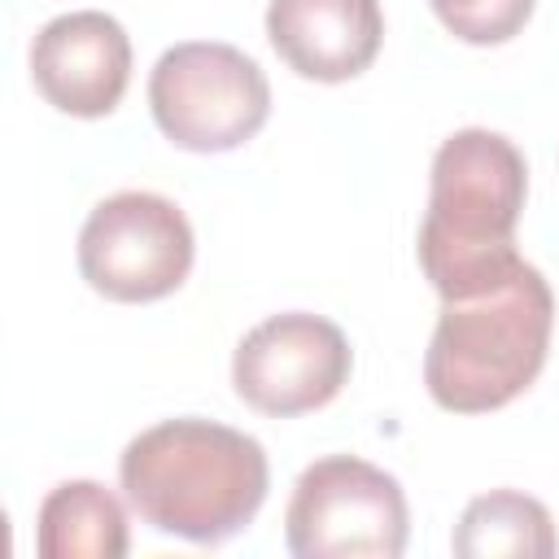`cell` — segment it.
Listing matches in <instances>:
<instances>
[{
  "label": "cell",
  "mask_w": 559,
  "mask_h": 559,
  "mask_svg": "<svg viewBox=\"0 0 559 559\" xmlns=\"http://www.w3.org/2000/svg\"><path fill=\"white\" fill-rule=\"evenodd\" d=\"M550 328L555 293L524 258L485 293L445 301L424 354L432 402L454 415H485L515 402L546 367Z\"/></svg>",
  "instance_id": "obj_3"
},
{
  "label": "cell",
  "mask_w": 559,
  "mask_h": 559,
  "mask_svg": "<svg viewBox=\"0 0 559 559\" xmlns=\"http://www.w3.org/2000/svg\"><path fill=\"white\" fill-rule=\"evenodd\" d=\"M31 79L52 109L105 118L131 83V39L122 22L100 9L61 13L31 44Z\"/></svg>",
  "instance_id": "obj_8"
},
{
  "label": "cell",
  "mask_w": 559,
  "mask_h": 559,
  "mask_svg": "<svg viewBox=\"0 0 559 559\" xmlns=\"http://www.w3.org/2000/svg\"><path fill=\"white\" fill-rule=\"evenodd\" d=\"M118 480L135 515L170 537L218 546L266 502V450L214 419H166L127 441Z\"/></svg>",
  "instance_id": "obj_1"
},
{
  "label": "cell",
  "mask_w": 559,
  "mask_h": 559,
  "mask_svg": "<svg viewBox=\"0 0 559 559\" xmlns=\"http://www.w3.org/2000/svg\"><path fill=\"white\" fill-rule=\"evenodd\" d=\"M349 367V341L332 319L288 310L240 336L231 354V384L253 411L293 419L328 406L345 389Z\"/></svg>",
  "instance_id": "obj_7"
},
{
  "label": "cell",
  "mask_w": 559,
  "mask_h": 559,
  "mask_svg": "<svg viewBox=\"0 0 559 559\" xmlns=\"http://www.w3.org/2000/svg\"><path fill=\"white\" fill-rule=\"evenodd\" d=\"M148 105L170 144L188 153H227L262 131L271 83L249 52L218 39H188L157 57Z\"/></svg>",
  "instance_id": "obj_4"
},
{
  "label": "cell",
  "mask_w": 559,
  "mask_h": 559,
  "mask_svg": "<svg viewBox=\"0 0 559 559\" xmlns=\"http://www.w3.org/2000/svg\"><path fill=\"white\" fill-rule=\"evenodd\" d=\"M528 192L524 153L485 127L441 140L419 223V266L441 301L485 293L520 266L515 223Z\"/></svg>",
  "instance_id": "obj_2"
},
{
  "label": "cell",
  "mask_w": 559,
  "mask_h": 559,
  "mask_svg": "<svg viewBox=\"0 0 559 559\" xmlns=\"http://www.w3.org/2000/svg\"><path fill=\"white\" fill-rule=\"evenodd\" d=\"M266 39L301 79L345 83L376 61L384 13L376 0H271Z\"/></svg>",
  "instance_id": "obj_9"
},
{
  "label": "cell",
  "mask_w": 559,
  "mask_h": 559,
  "mask_svg": "<svg viewBox=\"0 0 559 559\" xmlns=\"http://www.w3.org/2000/svg\"><path fill=\"white\" fill-rule=\"evenodd\" d=\"M411 515L402 485L354 454L310 463L284 511V542L297 559H397Z\"/></svg>",
  "instance_id": "obj_5"
},
{
  "label": "cell",
  "mask_w": 559,
  "mask_h": 559,
  "mask_svg": "<svg viewBox=\"0 0 559 559\" xmlns=\"http://www.w3.org/2000/svg\"><path fill=\"white\" fill-rule=\"evenodd\" d=\"M559 533L550 511L520 489H489L467 502L454 528V555L463 559H550Z\"/></svg>",
  "instance_id": "obj_11"
},
{
  "label": "cell",
  "mask_w": 559,
  "mask_h": 559,
  "mask_svg": "<svg viewBox=\"0 0 559 559\" xmlns=\"http://www.w3.org/2000/svg\"><path fill=\"white\" fill-rule=\"evenodd\" d=\"M127 546V511L105 485L66 480L39 502L35 550L44 559H122Z\"/></svg>",
  "instance_id": "obj_10"
},
{
  "label": "cell",
  "mask_w": 559,
  "mask_h": 559,
  "mask_svg": "<svg viewBox=\"0 0 559 559\" xmlns=\"http://www.w3.org/2000/svg\"><path fill=\"white\" fill-rule=\"evenodd\" d=\"M192 223L170 197L114 192L79 231V271L109 301H162L192 271Z\"/></svg>",
  "instance_id": "obj_6"
},
{
  "label": "cell",
  "mask_w": 559,
  "mask_h": 559,
  "mask_svg": "<svg viewBox=\"0 0 559 559\" xmlns=\"http://www.w3.org/2000/svg\"><path fill=\"white\" fill-rule=\"evenodd\" d=\"M441 26L463 44H507L533 17V0H428Z\"/></svg>",
  "instance_id": "obj_12"
}]
</instances>
